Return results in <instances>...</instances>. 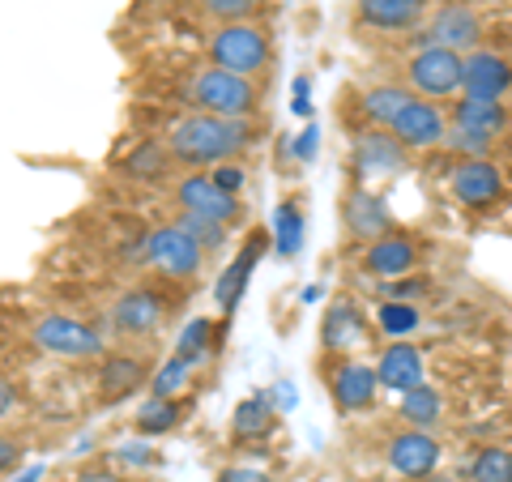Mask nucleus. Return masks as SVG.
I'll return each mask as SVG.
<instances>
[{
  "instance_id": "31",
  "label": "nucleus",
  "mask_w": 512,
  "mask_h": 482,
  "mask_svg": "<svg viewBox=\"0 0 512 482\" xmlns=\"http://www.w3.org/2000/svg\"><path fill=\"white\" fill-rule=\"evenodd\" d=\"M175 423H180V406H175L171 397H150L146 406L137 410V431L141 436H163V431H171Z\"/></svg>"
},
{
  "instance_id": "34",
  "label": "nucleus",
  "mask_w": 512,
  "mask_h": 482,
  "mask_svg": "<svg viewBox=\"0 0 512 482\" xmlns=\"http://www.w3.org/2000/svg\"><path fill=\"white\" fill-rule=\"evenodd\" d=\"M188 372H192V359L175 350V359H167L163 367H158V376H154V397H171V393L188 380Z\"/></svg>"
},
{
  "instance_id": "25",
  "label": "nucleus",
  "mask_w": 512,
  "mask_h": 482,
  "mask_svg": "<svg viewBox=\"0 0 512 482\" xmlns=\"http://www.w3.org/2000/svg\"><path fill=\"white\" fill-rule=\"evenodd\" d=\"M406 427H423V431H436L444 423V397L440 389H431V384H414L410 393H402V406H397Z\"/></svg>"
},
{
  "instance_id": "20",
  "label": "nucleus",
  "mask_w": 512,
  "mask_h": 482,
  "mask_svg": "<svg viewBox=\"0 0 512 482\" xmlns=\"http://www.w3.org/2000/svg\"><path fill=\"white\" fill-rule=\"evenodd\" d=\"M265 239H269V235H261V231L248 235V244L239 248V256H235V261H231L227 269H222V278H218V286H214L218 308H235V303H239V295H244V286H248V278H252L256 261H261L265 248H269Z\"/></svg>"
},
{
  "instance_id": "19",
  "label": "nucleus",
  "mask_w": 512,
  "mask_h": 482,
  "mask_svg": "<svg viewBox=\"0 0 512 482\" xmlns=\"http://www.w3.org/2000/svg\"><path fill=\"white\" fill-rule=\"evenodd\" d=\"M342 222H346L350 239H367V244L380 239L384 231H393V218L384 210V201L372 197L367 188H350L342 197Z\"/></svg>"
},
{
  "instance_id": "14",
  "label": "nucleus",
  "mask_w": 512,
  "mask_h": 482,
  "mask_svg": "<svg viewBox=\"0 0 512 482\" xmlns=\"http://www.w3.org/2000/svg\"><path fill=\"white\" fill-rule=\"evenodd\" d=\"M461 94L470 99H508L512 94V56L504 52H466V64H461Z\"/></svg>"
},
{
  "instance_id": "13",
  "label": "nucleus",
  "mask_w": 512,
  "mask_h": 482,
  "mask_svg": "<svg viewBox=\"0 0 512 482\" xmlns=\"http://www.w3.org/2000/svg\"><path fill=\"white\" fill-rule=\"evenodd\" d=\"M453 197L466 210H491L495 201H504V167L491 158H461L453 171Z\"/></svg>"
},
{
  "instance_id": "6",
  "label": "nucleus",
  "mask_w": 512,
  "mask_h": 482,
  "mask_svg": "<svg viewBox=\"0 0 512 482\" xmlns=\"http://www.w3.org/2000/svg\"><path fill=\"white\" fill-rule=\"evenodd\" d=\"M448 120L444 116V107L440 103H431V99H414L402 107V116H397L393 124H389V133L402 141V146L410 150V154H423V150H436V146H444V137H448Z\"/></svg>"
},
{
  "instance_id": "36",
  "label": "nucleus",
  "mask_w": 512,
  "mask_h": 482,
  "mask_svg": "<svg viewBox=\"0 0 512 482\" xmlns=\"http://www.w3.org/2000/svg\"><path fill=\"white\" fill-rule=\"evenodd\" d=\"M201 5H205V13H214L218 22H244L256 9L252 0H201Z\"/></svg>"
},
{
  "instance_id": "32",
  "label": "nucleus",
  "mask_w": 512,
  "mask_h": 482,
  "mask_svg": "<svg viewBox=\"0 0 512 482\" xmlns=\"http://www.w3.org/2000/svg\"><path fill=\"white\" fill-rule=\"evenodd\" d=\"M491 146H495L491 133H478V128H466V124H448L444 150H453L457 158H491Z\"/></svg>"
},
{
  "instance_id": "9",
  "label": "nucleus",
  "mask_w": 512,
  "mask_h": 482,
  "mask_svg": "<svg viewBox=\"0 0 512 482\" xmlns=\"http://www.w3.org/2000/svg\"><path fill=\"white\" fill-rule=\"evenodd\" d=\"M367 316L363 308L350 295H338L329 303L325 320H320V350H325L329 359H346L350 350H359L367 342Z\"/></svg>"
},
{
  "instance_id": "23",
  "label": "nucleus",
  "mask_w": 512,
  "mask_h": 482,
  "mask_svg": "<svg viewBox=\"0 0 512 482\" xmlns=\"http://www.w3.org/2000/svg\"><path fill=\"white\" fill-rule=\"evenodd\" d=\"M414 99L410 86H393V82H380V86H367L359 94V116L372 124V128H389L397 116H402V107Z\"/></svg>"
},
{
  "instance_id": "3",
  "label": "nucleus",
  "mask_w": 512,
  "mask_h": 482,
  "mask_svg": "<svg viewBox=\"0 0 512 482\" xmlns=\"http://www.w3.org/2000/svg\"><path fill=\"white\" fill-rule=\"evenodd\" d=\"M188 94H192V107L197 111H210V116H252L256 111V86L252 77L244 73H231V69H201L197 77L188 82Z\"/></svg>"
},
{
  "instance_id": "17",
  "label": "nucleus",
  "mask_w": 512,
  "mask_h": 482,
  "mask_svg": "<svg viewBox=\"0 0 512 482\" xmlns=\"http://www.w3.org/2000/svg\"><path fill=\"white\" fill-rule=\"evenodd\" d=\"M427 18V0H355V22L380 35L419 30Z\"/></svg>"
},
{
  "instance_id": "42",
  "label": "nucleus",
  "mask_w": 512,
  "mask_h": 482,
  "mask_svg": "<svg viewBox=\"0 0 512 482\" xmlns=\"http://www.w3.org/2000/svg\"><path fill=\"white\" fill-rule=\"evenodd\" d=\"M77 482H124V478H116V474H107V470H90V474H82Z\"/></svg>"
},
{
  "instance_id": "10",
  "label": "nucleus",
  "mask_w": 512,
  "mask_h": 482,
  "mask_svg": "<svg viewBox=\"0 0 512 482\" xmlns=\"http://www.w3.org/2000/svg\"><path fill=\"white\" fill-rule=\"evenodd\" d=\"M376 393H380V376L376 367H367L359 359H338L329 372V397L333 406H338V414H363L376 406Z\"/></svg>"
},
{
  "instance_id": "40",
  "label": "nucleus",
  "mask_w": 512,
  "mask_h": 482,
  "mask_svg": "<svg viewBox=\"0 0 512 482\" xmlns=\"http://www.w3.org/2000/svg\"><path fill=\"white\" fill-rule=\"evenodd\" d=\"M18 457H22V444L9 440V436H0V474H5L9 465H18Z\"/></svg>"
},
{
  "instance_id": "4",
  "label": "nucleus",
  "mask_w": 512,
  "mask_h": 482,
  "mask_svg": "<svg viewBox=\"0 0 512 482\" xmlns=\"http://www.w3.org/2000/svg\"><path fill=\"white\" fill-rule=\"evenodd\" d=\"M461 64H466V56L444 43L419 47L406 60V86L419 99H453V94H461Z\"/></svg>"
},
{
  "instance_id": "16",
  "label": "nucleus",
  "mask_w": 512,
  "mask_h": 482,
  "mask_svg": "<svg viewBox=\"0 0 512 482\" xmlns=\"http://www.w3.org/2000/svg\"><path fill=\"white\" fill-rule=\"evenodd\" d=\"M406 158H410V150L389 133V128L359 133L355 150H350V163H355V171L363 175V180H372V175H397L406 167Z\"/></svg>"
},
{
  "instance_id": "29",
  "label": "nucleus",
  "mask_w": 512,
  "mask_h": 482,
  "mask_svg": "<svg viewBox=\"0 0 512 482\" xmlns=\"http://www.w3.org/2000/svg\"><path fill=\"white\" fill-rule=\"evenodd\" d=\"M470 482H512V453L500 444L478 448L470 461Z\"/></svg>"
},
{
  "instance_id": "39",
  "label": "nucleus",
  "mask_w": 512,
  "mask_h": 482,
  "mask_svg": "<svg viewBox=\"0 0 512 482\" xmlns=\"http://www.w3.org/2000/svg\"><path fill=\"white\" fill-rule=\"evenodd\" d=\"M316 137H320V133H316V128H312V124H308V128H303V133H299V141H295V146H291V154L299 158V163H308V158L316 154Z\"/></svg>"
},
{
  "instance_id": "45",
  "label": "nucleus",
  "mask_w": 512,
  "mask_h": 482,
  "mask_svg": "<svg viewBox=\"0 0 512 482\" xmlns=\"http://www.w3.org/2000/svg\"><path fill=\"white\" fill-rule=\"evenodd\" d=\"M252 5H265V0H252Z\"/></svg>"
},
{
  "instance_id": "38",
  "label": "nucleus",
  "mask_w": 512,
  "mask_h": 482,
  "mask_svg": "<svg viewBox=\"0 0 512 482\" xmlns=\"http://www.w3.org/2000/svg\"><path fill=\"white\" fill-rule=\"evenodd\" d=\"M218 482H269V474L256 470V465H231V470H222Z\"/></svg>"
},
{
  "instance_id": "11",
  "label": "nucleus",
  "mask_w": 512,
  "mask_h": 482,
  "mask_svg": "<svg viewBox=\"0 0 512 482\" xmlns=\"http://www.w3.org/2000/svg\"><path fill=\"white\" fill-rule=\"evenodd\" d=\"M35 342L47 355H60V359H99L103 355V337L69 316H43L35 325Z\"/></svg>"
},
{
  "instance_id": "44",
  "label": "nucleus",
  "mask_w": 512,
  "mask_h": 482,
  "mask_svg": "<svg viewBox=\"0 0 512 482\" xmlns=\"http://www.w3.org/2000/svg\"><path fill=\"white\" fill-rule=\"evenodd\" d=\"M419 482H453L448 474H427V478H419Z\"/></svg>"
},
{
  "instance_id": "18",
  "label": "nucleus",
  "mask_w": 512,
  "mask_h": 482,
  "mask_svg": "<svg viewBox=\"0 0 512 482\" xmlns=\"http://www.w3.org/2000/svg\"><path fill=\"white\" fill-rule=\"evenodd\" d=\"M376 376H380V389H389V393H410L414 384H423V380H427V359H423V350H419V346L393 342V346H384V350H380Z\"/></svg>"
},
{
  "instance_id": "28",
  "label": "nucleus",
  "mask_w": 512,
  "mask_h": 482,
  "mask_svg": "<svg viewBox=\"0 0 512 482\" xmlns=\"http://www.w3.org/2000/svg\"><path fill=\"white\" fill-rule=\"evenodd\" d=\"M269 427H274V401H269V393H256L235 406V419H231L235 440H256V436H265Z\"/></svg>"
},
{
  "instance_id": "33",
  "label": "nucleus",
  "mask_w": 512,
  "mask_h": 482,
  "mask_svg": "<svg viewBox=\"0 0 512 482\" xmlns=\"http://www.w3.org/2000/svg\"><path fill=\"white\" fill-rule=\"evenodd\" d=\"M274 239H278V252L282 256H295L303 248V214H299L295 201H282L278 205V231H274Z\"/></svg>"
},
{
  "instance_id": "5",
  "label": "nucleus",
  "mask_w": 512,
  "mask_h": 482,
  "mask_svg": "<svg viewBox=\"0 0 512 482\" xmlns=\"http://www.w3.org/2000/svg\"><path fill=\"white\" fill-rule=\"evenodd\" d=\"M137 252L154 273H167V278H197L201 265H205V248L197 244V239H188L175 222L146 231Z\"/></svg>"
},
{
  "instance_id": "26",
  "label": "nucleus",
  "mask_w": 512,
  "mask_h": 482,
  "mask_svg": "<svg viewBox=\"0 0 512 482\" xmlns=\"http://www.w3.org/2000/svg\"><path fill=\"white\" fill-rule=\"evenodd\" d=\"M146 384V367L137 359H107L99 372V397L103 401H124L128 393H137Z\"/></svg>"
},
{
  "instance_id": "8",
  "label": "nucleus",
  "mask_w": 512,
  "mask_h": 482,
  "mask_svg": "<svg viewBox=\"0 0 512 482\" xmlns=\"http://www.w3.org/2000/svg\"><path fill=\"white\" fill-rule=\"evenodd\" d=\"M175 201H180V210H192L201 218H214L222 227H231V222L244 218V205H239V192H227L214 184V175H184L180 184H175Z\"/></svg>"
},
{
  "instance_id": "2",
  "label": "nucleus",
  "mask_w": 512,
  "mask_h": 482,
  "mask_svg": "<svg viewBox=\"0 0 512 482\" xmlns=\"http://www.w3.org/2000/svg\"><path fill=\"white\" fill-rule=\"evenodd\" d=\"M269 60H274V39H269L265 26H256L248 18L218 22V30L210 35V64H218V69L256 77L261 69H269Z\"/></svg>"
},
{
  "instance_id": "22",
  "label": "nucleus",
  "mask_w": 512,
  "mask_h": 482,
  "mask_svg": "<svg viewBox=\"0 0 512 482\" xmlns=\"http://www.w3.org/2000/svg\"><path fill=\"white\" fill-rule=\"evenodd\" d=\"M453 124L504 137L512 128V107L504 99H470V94H461V103H453Z\"/></svg>"
},
{
  "instance_id": "21",
  "label": "nucleus",
  "mask_w": 512,
  "mask_h": 482,
  "mask_svg": "<svg viewBox=\"0 0 512 482\" xmlns=\"http://www.w3.org/2000/svg\"><path fill=\"white\" fill-rule=\"evenodd\" d=\"M163 299H158L154 291H128L120 295V303L111 308V325H116L120 333H154L158 325H163Z\"/></svg>"
},
{
  "instance_id": "30",
  "label": "nucleus",
  "mask_w": 512,
  "mask_h": 482,
  "mask_svg": "<svg viewBox=\"0 0 512 482\" xmlns=\"http://www.w3.org/2000/svg\"><path fill=\"white\" fill-rule=\"evenodd\" d=\"M175 227H180L188 239H197L205 252H218L222 244H227V227H222V222L201 218V214H192V210H180V214H175Z\"/></svg>"
},
{
  "instance_id": "15",
  "label": "nucleus",
  "mask_w": 512,
  "mask_h": 482,
  "mask_svg": "<svg viewBox=\"0 0 512 482\" xmlns=\"http://www.w3.org/2000/svg\"><path fill=\"white\" fill-rule=\"evenodd\" d=\"M427 30H431V39L436 43H444V47H453V52H478L483 47V39H487V22H483V13H478L474 5H444L436 18L427 22Z\"/></svg>"
},
{
  "instance_id": "37",
  "label": "nucleus",
  "mask_w": 512,
  "mask_h": 482,
  "mask_svg": "<svg viewBox=\"0 0 512 482\" xmlns=\"http://www.w3.org/2000/svg\"><path fill=\"white\" fill-rule=\"evenodd\" d=\"M214 184H218V188H227V192H239V188L248 184V171L227 158V163H218V171H214Z\"/></svg>"
},
{
  "instance_id": "27",
  "label": "nucleus",
  "mask_w": 512,
  "mask_h": 482,
  "mask_svg": "<svg viewBox=\"0 0 512 482\" xmlns=\"http://www.w3.org/2000/svg\"><path fill=\"white\" fill-rule=\"evenodd\" d=\"M376 329L384 337H393V342H402V337L423 329V312L414 308L410 299H384V303H376Z\"/></svg>"
},
{
  "instance_id": "1",
  "label": "nucleus",
  "mask_w": 512,
  "mask_h": 482,
  "mask_svg": "<svg viewBox=\"0 0 512 482\" xmlns=\"http://www.w3.org/2000/svg\"><path fill=\"white\" fill-rule=\"evenodd\" d=\"M256 124L248 116H210V111H197V116H184L171 124V133L163 137L167 150L175 154V163H227L244 146H252Z\"/></svg>"
},
{
  "instance_id": "12",
  "label": "nucleus",
  "mask_w": 512,
  "mask_h": 482,
  "mask_svg": "<svg viewBox=\"0 0 512 482\" xmlns=\"http://www.w3.org/2000/svg\"><path fill=\"white\" fill-rule=\"evenodd\" d=\"M419 244L414 235H402V231H384L380 239H372L363 252H359V265L367 278L376 282H393V278H406V273L419 265Z\"/></svg>"
},
{
  "instance_id": "7",
  "label": "nucleus",
  "mask_w": 512,
  "mask_h": 482,
  "mask_svg": "<svg viewBox=\"0 0 512 482\" xmlns=\"http://www.w3.org/2000/svg\"><path fill=\"white\" fill-rule=\"evenodd\" d=\"M384 457H389V465L402 478L419 482V478L440 470L444 444L431 436V431H423V427H402V431H393V436H389V444H384Z\"/></svg>"
},
{
  "instance_id": "43",
  "label": "nucleus",
  "mask_w": 512,
  "mask_h": 482,
  "mask_svg": "<svg viewBox=\"0 0 512 482\" xmlns=\"http://www.w3.org/2000/svg\"><path fill=\"white\" fill-rule=\"evenodd\" d=\"M9 410H13V389L0 380V414H9Z\"/></svg>"
},
{
  "instance_id": "41",
  "label": "nucleus",
  "mask_w": 512,
  "mask_h": 482,
  "mask_svg": "<svg viewBox=\"0 0 512 482\" xmlns=\"http://www.w3.org/2000/svg\"><path fill=\"white\" fill-rule=\"evenodd\" d=\"M295 111H299V116H308V111H312V82H308V77H299V82H295Z\"/></svg>"
},
{
  "instance_id": "35",
  "label": "nucleus",
  "mask_w": 512,
  "mask_h": 482,
  "mask_svg": "<svg viewBox=\"0 0 512 482\" xmlns=\"http://www.w3.org/2000/svg\"><path fill=\"white\" fill-rule=\"evenodd\" d=\"M210 333H214V325L205 316H197L192 325L184 329V337H180V355H188L192 363H197L201 355H205V346H210Z\"/></svg>"
},
{
  "instance_id": "24",
  "label": "nucleus",
  "mask_w": 512,
  "mask_h": 482,
  "mask_svg": "<svg viewBox=\"0 0 512 482\" xmlns=\"http://www.w3.org/2000/svg\"><path fill=\"white\" fill-rule=\"evenodd\" d=\"M124 175H133V180H146V184H158L167 180L171 167H175V154L167 150V141H141V146H133L124 154Z\"/></svg>"
}]
</instances>
